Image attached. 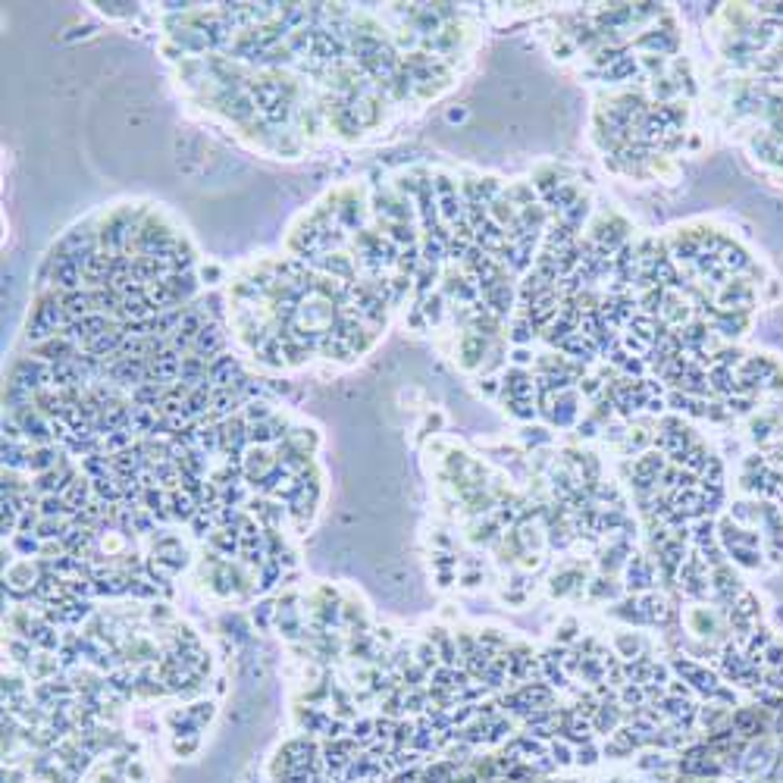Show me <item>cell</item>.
<instances>
[{
    "label": "cell",
    "mask_w": 783,
    "mask_h": 783,
    "mask_svg": "<svg viewBox=\"0 0 783 783\" xmlns=\"http://www.w3.org/2000/svg\"><path fill=\"white\" fill-rule=\"evenodd\" d=\"M765 680H768V686H774V689H780V693H783V667H774Z\"/></svg>",
    "instance_id": "7a4b0ae2"
},
{
    "label": "cell",
    "mask_w": 783,
    "mask_h": 783,
    "mask_svg": "<svg viewBox=\"0 0 783 783\" xmlns=\"http://www.w3.org/2000/svg\"><path fill=\"white\" fill-rule=\"evenodd\" d=\"M761 658H768L774 667H783V646H780V642H771V648H768V652H761Z\"/></svg>",
    "instance_id": "6da1fadb"
}]
</instances>
